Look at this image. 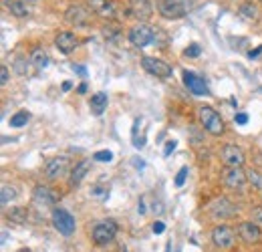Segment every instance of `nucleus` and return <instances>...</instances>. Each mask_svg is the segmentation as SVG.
Returning a JSON list of instances; mask_svg holds the SVG:
<instances>
[{"label":"nucleus","mask_w":262,"mask_h":252,"mask_svg":"<svg viewBox=\"0 0 262 252\" xmlns=\"http://www.w3.org/2000/svg\"><path fill=\"white\" fill-rule=\"evenodd\" d=\"M198 119L202 123V128L212 134V136H222L224 134V121L220 117V113L210 107V105H200L198 107Z\"/></svg>","instance_id":"obj_1"},{"label":"nucleus","mask_w":262,"mask_h":252,"mask_svg":"<svg viewBox=\"0 0 262 252\" xmlns=\"http://www.w3.org/2000/svg\"><path fill=\"white\" fill-rule=\"evenodd\" d=\"M51 218H53V226L63 236H71L75 232V228H77V222H75L73 214L67 212L65 208H53V216Z\"/></svg>","instance_id":"obj_2"},{"label":"nucleus","mask_w":262,"mask_h":252,"mask_svg":"<svg viewBox=\"0 0 262 252\" xmlns=\"http://www.w3.org/2000/svg\"><path fill=\"white\" fill-rule=\"evenodd\" d=\"M91 236H93V242H95V244L105 246V244H109V242L115 240V236H117V224H115L113 220H103V222L95 224Z\"/></svg>","instance_id":"obj_3"},{"label":"nucleus","mask_w":262,"mask_h":252,"mask_svg":"<svg viewBox=\"0 0 262 252\" xmlns=\"http://www.w3.org/2000/svg\"><path fill=\"white\" fill-rule=\"evenodd\" d=\"M156 31L150 27V25H146V23H140V25H136L134 29L129 31V43L134 45V47H138V49H144V47H148L150 43H154V35Z\"/></svg>","instance_id":"obj_4"},{"label":"nucleus","mask_w":262,"mask_h":252,"mask_svg":"<svg viewBox=\"0 0 262 252\" xmlns=\"http://www.w3.org/2000/svg\"><path fill=\"white\" fill-rule=\"evenodd\" d=\"M158 11L168 21H178L186 17V3L184 0H158Z\"/></svg>","instance_id":"obj_5"},{"label":"nucleus","mask_w":262,"mask_h":252,"mask_svg":"<svg viewBox=\"0 0 262 252\" xmlns=\"http://www.w3.org/2000/svg\"><path fill=\"white\" fill-rule=\"evenodd\" d=\"M142 67H144L146 73H150V75H154V77H158V79H168V77H172V67H170L166 61H162V59L144 57V59H142Z\"/></svg>","instance_id":"obj_6"},{"label":"nucleus","mask_w":262,"mask_h":252,"mask_svg":"<svg viewBox=\"0 0 262 252\" xmlns=\"http://www.w3.org/2000/svg\"><path fill=\"white\" fill-rule=\"evenodd\" d=\"M212 242L220 250H230L234 246V242H236V234H234V230L230 226L220 224V226H216L212 230Z\"/></svg>","instance_id":"obj_7"},{"label":"nucleus","mask_w":262,"mask_h":252,"mask_svg":"<svg viewBox=\"0 0 262 252\" xmlns=\"http://www.w3.org/2000/svg\"><path fill=\"white\" fill-rule=\"evenodd\" d=\"M220 158L226 164V168H242V164L246 162L244 160V152L238 146H232V144H226L220 150Z\"/></svg>","instance_id":"obj_8"},{"label":"nucleus","mask_w":262,"mask_h":252,"mask_svg":"<svg viewBox=\"0 0 262 252\" xmlns=\"http://www.w3.org/2000/svg\"><path fill=\"white\" fill-rule=\"evenodd\" d=\"M129 15L138 19L140 23H146L154 15V5L152 0H129Z\"/></svg>","instance_id":"obj_9"},{"label":"nucleus","mask_w":262,"mask_h":252,"mask_svg":"<svg viewBox=\"0 0 262 252\" xmlns=\"http://www.w3.org/2000/svg\"><path fill=\"white\" fill-rule=\"evenodd\" d=\"M65 21L69 25H75V27H85L91 21V11L81 7V5H73L65 11Z\"/></svg>","instance_id":"obj_10"},{"label":"nucleus","mask_w":262,"mask_h":252,"mask_svg":"<svg viewBox=\"0 0 262 252\" xmlns=\"http://www.w3.org/2000/svg\"><path fill=\"white\" fill-rule=\"evenodd\" d=\"M210 214H212L214 218L226 220V218L236 216V214H238V208H236L234 204H230L226 198H220V200H216V202L210 206Z\"/></svg>","instance_id":"obj_11"},{"label":"nucleus","mask_w":262,"mask_h":252,"mask_svg":"<svg viewBox=\"0 0 262 252\" xmlns=\"http://www.w3.org/2000/svg\"><path fill=\"white\" fill-rule=\"evenodd\" d=\"M238 236L246 244H254L262 238V228L256 222H242V224H238Z\"/></svg>","instance_id":"obj_12"},{"label":"nucleus","mask_w":262,"mask_h":252,"mask_svg":"<svg viewBox=\"0 0 262 252\" xmlns=\"http://www.w3.org/2000/svg\"><path fill=\"white\" fill-rule=\"evenodd\" d=\"M55 45H57V49H59L63 55H71V53L79 47V39H77V35H75V33L63 31V33H59V35H57Z\"/></svg>","instance_id":"obj_13"},{"label":"nucleus","mask_w":262,"mask_h":252,"mask_svg":"<svg viewBox=\"0 0 262 252\" xmlns=\"http://www.w3.org/2000/svg\"><path fill=\"white\" fill-rule=\"evenodd\" d=\"M55 200H57V194L47 186H37L33 190V202L39 208H51L55 204Z\"/></svg>","instance_id":"obj_14"},{"label":"nucleus","mask_w":262,"mask_h":252,"mask_svg":"<svg viewBox=\"0 0 262 252\" xmlns=\"http://www.w3.org/2000/svg\"><path fill=\"white\" fill-rule=\"evenodd\" d=\"M222 180H224V184H226L228 188L236 190V188H242V186H244V182L248 180V174H244L240 168H226L224 174H222Z\"/></svg>","instance_id":"obj_15"},{"label":"nucleus","mask_w":262,"mask_h":252,"mask_svg":"<svg viewBox=\"0 0 262 252\" xmlns=\"http://www.w3.org/2000/svg\"><path fill=\"white\" fill-rule=\"evenodd\" d=\"M184 85L194 93V95H208V87L204 83V79H200L196 73L192 71H184Z\"/></svg>","instance_id":"obj_16"},{"label":"nucleus","mask_w":262,"mask_h":252,"mask_svg":"<svg viewBox=\"0 0 262 252\" xmlns=\"http://www.w3.org/2000/svg\"><path fill=\"white\" fill-rule=\"evenodd\" d=\"M87 5L91 9V13L99 15V17H105V19L115 17V5L111 0H87Z\"/></svg>","instance_id":"obj_17"},{"label":"nucleus","mask_w":262,"mask_h":252,"mask_svg":"<svg viewBox=\"0 0 262 252\" xmlns=\"http://www.w3.org/2000/svg\"><path fill=\"white\" fill-rule=\"evenodd\" d=\"M67 166H69V160H67V158H55V160H51V162L47 164L45 174H47L49 180H59V178L67 172Z\"/></svg>","instance_id":"obj_18"},{"label":"nucleus","mask_w":262,"mask_h":252,"mask_svg":"<svg viewBox=\"0 0 262 252\" xmlns=\"http://www.w3.org/2000/svg\"><path fill=\"white\" fill-rule=\"evenodd\" d=\"M150 210L156 212V214H162V212H164V206H162V202L154 200L152 194H144V196L140 198V202H138V212H140V214H148Z\"/></svg>","instance_id":"obj_19"},{"label":"nucleus","mask_w":262,"mask_h":252,"mask_svg":"<svg viewBox=\"0 0 262 252\" xmlns=\"http://www.w3.org/2000/svg\"><path fill=\"white\" fill-rule=\"evenodd\" d=\"M107 103H109V97H107V93H103V91H99V93H95L93 97H91V101H89V107H91V113L93 115H103V111L107 109Z\"/></svg>","instance_id":"obj_20"},{"label":"nucleus","mask_w":262,"mask_h":252,"mask_svg":"<svg viewBox=\"0 0 262 252\" xmlns=\"http://www.w3.org/2000/svg\"><path fill=\"white\" fill-rule=\"evenodd\" d=\"M89 170H91V160L79 162V164L75 166V170L71 172V186H79V184L85 180V176L89 174Z\"/></svg>","instance_id":"obj_21"},{"label":"nucleus","mask_w":262,"mask_h":252,"mask_svg":"<svg viewBox=\"0 0 262 252\" xmlns=\"http://www.w3.org/2000/svg\"><path fill=\"white\" fill-rule=\"evenodd\" d=\"M9 9H11V13H13L15 17H19V19H27V17L31 15V11H29V7H27L25 0H15V3L9 5Z\"/></svg>","instance_id":"obj_22"},{"label":"nucleus","mask_w":262,"mask_h":252,"mask_svg":"<svg viewBox=\"0 0 262 252\" xmlns=\"http://www.w3.org/2000/svg\"><path fill=\"white\" fill-rule=\"evenodd\" d=\"M238 15H240L244 21H256V19H258V9H256V5H252V3H244V5L238 9Z\"/></svg>","instance_id":"obj_23"},{"label":"nucleus","mask_w":262,"mask_h":252,"mask_svg":"<svg viewBox=\"0 0 262 252\" xmlns=\"http://www.w3.org/2000/svg\"><path fill=\"white\" fill-rule=\"evenodd\" d=\"M31 63L37 67V69H45L49 65V55L43 51V49H35L33 55H31Z\"/></svg>","instance_id":"obj_24"},{"label":"nucleus","mask_w":262,"mask_h":252,"mask_svg":"<svg viewBox=\"0 0 262 252\" xmlns=\"http://www.w3.org/2000/svg\"><path fill=\"white\" fill-rule=\"evenodd\" d=\"M31 121V113L29 111H19L11 117V128H25V125Z\"/></svg>","instance_id":"obj_25"},{"label":"nucleus","mask_w":262,"mask_h":252,"mask_svg":"<svg viewBox=\"0 0 262 252\" xmlns=\"http://www.w3.org/2000/svg\"><path fill=\"white\" fill-rule=\"evenodd\" d=\"M29 65H33L31 59H27V57H17L15 63H13V69H15V73H19V75H27V73H29Z\"/></svg>","instance_id":"obj_26"},{"label":"nucleus","mask_w":262,"mask_h":252,"mask_svg":"<svg viewBox=\"0 0 262 252\" xmlns=\"http://www.w3.org/2000/svg\"><path fill=\"white\" fill-rule=\"evenodd\" d=\"M7 216L11 218V222H17V224H25L27 222V210L25 208H11L7 212Z\"/></svg>","instance_id":"obj_27"},{"label":"nucleus","mask_w":262,"mask_h":252,"mask_svg":"<svg viewBox=\"0 0 262 252\" xmlns=\"http://www.w3.org/2000/svg\"><path fill=\"white\" fill-rule=\"evenodd\" d=\"M17 198V190L11 188V186H3V196H0V202L3 206H9V202H13Z\"/></svg>","instance_id":"obj_28"},{"label":"nucleus","mask_w":262,"mask_h":252,"mask_svg":"<svg viewBox=\"0 0 262 252\" xmlns=\"http://www.w3.org/2000/svg\"><path fill=\"white\" fill-rule=\"evenodd\" d=\"M93 162L109 164V162H113V154H111L109 150H101V152H95V156H93Z\"/></svg>","instance_id":"obj_29"},{"label":"nucleus","mask_w":262,"mask_h":252,"mask_svg":"<svg viewBox=\"0 0 262 252\" xmlns=\"http://www.w3.org/2000/svg\"><path fill=\"white\" fill-rule=\"evenodd\" d=\"M184 55H186V57H190V59H196V57H200V55H202V49H200V45H198V43H192V45H188V49L184 51Z\"/></svg>","instance_id":"obj_30"},{"label":"nucleus","mask_w":262,"mask_h":252,"mask_svg":"<svg viewBox=\"0 0 262 252\" xmlns=\"http://www.w3.org/2000/svg\"><path fill=\"white\" fill-rule=\"evenodd\" d=\"M248 182H250L252 186H256V188H262V174L256 172V170H250V172H248Z\"/></svg>","instance_id":"obj_31"},{"label":"nucleus","mask_w":262,"mask_h":252,"mask_svg":"<svg viewBox=\"0 0 262 252\" xmlns=\"http://www.w3.org/2000/svg\"><path fill=\"white\" fill-rule=\"evenodd\" d=\"M186 178H188V168L184 166V168H182V170L176 174V180H174V184H176L178 188H182V186L186 184Z\"/></svg>","instance_id":"obj_32"},{"label":"nucleus","mask_w":262,"mask_h":252,"mask_svg":"<svg viewBox=\"0 0 262 252\" xmlns=\"http://www.w3.org/2000/svg\"><path fill=\"white\" fill-rule=\"evenodd\" d=\"M91 192H93L95 198H107V192H109V190H107V188H101V186H93Z\"/></svg>","instance_id":"obj_33"},{"label":"nucleus","mask_w":262,"mask_h":252,"mask_svg":"<svg viewBox=\"0 0 262 252\" xmlns=\"http://www.w3.org/2000/svg\"><path fill=\"white\" fill-rule=\"evenodd\" d=\"M252 222H256L262 228V208H254L252 210Z\"/></svg>","instance_id":"obj_34"},{"label":"nucleus","mask_w":262,"mask_h":252,"mask_svg":"<svg viewBox=\"0 0 262 252\" xmlns=\"http://www.w3.org/2000/svg\"><path fill=\"white\" fill-rule=\"evenodd\" d=\"M7 83H9V69L3 65V67H0V85L5 87Z\"/></svg>","instance_id":"obj_35"},{"label":"nucleus","mask_w":262,"mask_h":252,"mask_svg":"<svg viewBox=\"0 0 262 252\" xmlns=\"http://www.w3.org/2000/svg\"><path fill=\"white\" fill-rule=\"evenodd\" d=\"M152 230H154V234H162V232L166 230V224H164L162 220H158V222L152 224Z\"/></svg>","instance_id":"obj_36"},{"label":"nucleus","mask_w":262,"mask_h":252,"mask_svg":"<svg viewBox=\"0 0 262 252\" xmlns=\"http://www.w3.org/2000/svg\"><path fill=\"white\" fill-rule=\"evenodd\" d=\"M234 121H236L238 125H246V123H248V115H246V113H236Z\"/></svg>","instance_id":"obj_37"},{"label":"nucleus","mask_w":262,"mask_h":252,"mask_svg":"<svg viewBox=\"0 0 262 252\" xmlns=\"http://www.w3.org/2000/svg\"><path fill=\"white\" fill-rule=\"evenodd\" d=\"M176 146H178V144H176L174 140H172V142H168V144H166V150H164V156L168 158V156H170V154H172V152L176 150Z\"/></svg>","instance_id":"obj_38"},{"label":"nucleus","mask_w":262,"mask_h":252,"mask_svg":"<svg viewBox=\"0 0 262 252\" xmlns=\"http://www.w3.org/2000/svg\"><path fill=\"white\" fill-rule=\"evenodd\" d=\"M134 166H136V168H140V170H144V168H146L144 160H140V158H134Z\"/></svg>","instance_id":"obj_39"},{"label":"nucleus","mask_w":262,"mask_h":252,"mask_svg":"<svg viewBox=\"0 0 262 252\" xmlns=\"http://www.w3.org/2000/svg\"><path fill=\"white\" fill-rule=\"evenodd\" d=\"M73 69H75V73H79L81 77H85V75H87V71H85L83 67H73Z\"/></svg>","instance_id":"obj_40"},{"label":"nucleus","mask_w":262,"mask_h":252,"mask_svg":"<svg viewBox=\"0 0 262 252\" xmlns=\"http://www.w3.org/2000/svg\"><path fill=\"white\" fill-rule=\"evenodd\" d=\"M260 53H262V47H258L256 51H250V53H248V57H258Z\"/></svg>","instance_id":"obj_41"},{"label":"nucleus","mask_w":262,"mask_h":252,"mask_svg":"<svg viewBox=\"0 0 262 252\" xmlns=\"http://www.w3.org/2000/svg\"><path fill=\"white\" fill-rule=\"evenodd\" d=\"M71 87H73V85H71V83H63V91H69V89H71Z\"/></svg>","instance_id":"obj_42"},{"label":"nucleus","mask_w":262,"mask_h":252,"mask_svg":"<svg viewBox=\"0 0 262 252\" xmlns=\"http://www.w3.org/2000/svg\"><path fill=\"white\" fill-rule=\"evenodd\" d=\"M85 91H87V85H85V83H83V85H81V87H79V93H85Z\"/></svg>","instance_id":"obj_43"}]
</instances>
